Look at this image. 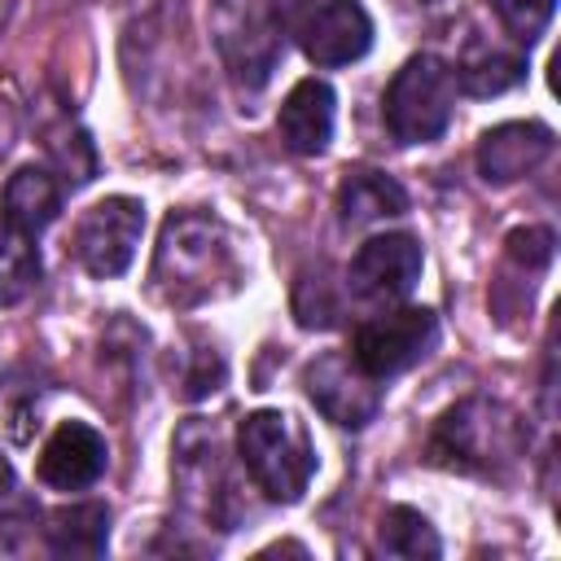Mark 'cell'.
<instances>
[{
  "label": "cell",
  "mask_w": 561,
  "mask_h": 561,
  "mask_svg": "<svg viewBox=\"0 0 561 561\" xmlns=\"http://www.w3.org/2000/svg\"><path fill=\"white\" fill-rule=\"evenodd\" d=\"M149 280L167 307L188 311L237 294L245 280V263L224 219L206 210H175L158 232Z\"/></svg>",
  "instance_id": "cell-1"
},
{
  "label": "cell",
  "mask_w": 561,
  "mask_h": 561,
  "mask_svg": "<svg viewBox=\"0 0 561 561\" xmlns=\"http://www.w3.org/2000/svg\"><path fill=\"white\" fill-rule=\"evenodd\" d=\"M526 421L486 394H469L451 403L425 443L430 465L456 469V473H478V478H504L522 456H526Z\"/></svg>",
  "instance_id": "cell-2"
},
{
  "label": "cell",
  "mask_w": 561,
  "mask_h": 561,
  "mask_svg": "<svg viewBox=\"0 0 561 561\" xmlns=\"http://www.w3.org/2000/svg\"><path fill=\"white\" fill-rule=\"evenodd\" d=\"M237 456L254 486L276 504L302 500L307 482L316 478V447L307 430L280 408H259L237 425Z\"/></svg>",
  "instance_id": "cell-3"
},
{
  "label": "cell",
  "mask_w": 561,
  "mask_h": 561,
  "mask_svg": "<svg viewBox=\"0 0 561 561\" xmlns=\"http://www.w3.org/2000/svg\"><path fill=\"white\" fill-rule=\"evenodd\" d=\"M456 114V75L443 57H408L386 88V127L399 145H425L447 131Z\"/></svg>",
  "instance_id": "cell-4"
},
{
  "label": "cell",
  "mask_w": 561,
  "mask_h": 561,
  "mask_svg": "<svg viewBox=\"0 0 561 561\" xmlns=\"http://www.w3.org/2000/svg\"><path fill=\"white\" fill-rule=\"evenodd\" d=\"M175 491L193 517H202L219 530H232L237 495H232V482L224 473V451H219L215 425L188 421L175 434Z\"/></svg>",
  "instance_id": "cell-5"
},
{
  "label": "cell",
  "mask_w": 561,
  "mask_h": 561,
  "mask_svg": "<svg viewBox=\"0 0 561 561\" xmlns=\"http://www.w3.org/2000/svg\"><path fill=\"white\" fill-rule=\"evenodd\" d=\"M298 22V0H250L219 26V48L245 88H263L285 53V31Z\"/></svg>",
  "instance_id": "cell-6"
},
{
  "label": "cell",
  "mask_w": 561,
  "mask_h": 561,
  "mask_svg": "<svg viewBox=\"0 0 561 561\" xmlns=\"http://www.w3.org/2000/svg\"><path fill=\"white\" fill-rule=\"evenodd\" d=\"M434 342H438V316L430 307H394L355 329L351 359L373 381H386V377H399L412 364H421L434 351Z\"/></svg>",
  "instance_id": "cell-7"
},
{
  "label": "cell",
  "mask_w": 561,
  "mask_h": 561,
  "mask_svg": "<svg viewBox=\"0 0 561 561\" xmlns=\"http://www.w3.org/2000/svg\"><path fill=\"white\" fill-rule=\"evenodd\" d=\"M140 232H145V206L136 197H105L96 202L79 228H75V259L88 276L96 280H114L131 267L136 259V245H140Z\"/></svg>",
  "instance_id": "cell-8"
},
{
  "label": "cell",
  "mask_w": 561,
  "mask_h": 561,
  "mask_svg": "<svg viewBox=\"0 0 561 561\" xmlns=\"http://www.w3.org/2000/svg\"><path fill=\"white\" fill-rule=\"evenodd\" d=\"M302 386H307V399L320 408V416L342 430H364L381 408L377 381L351 355H337V351L311 359L302 368Z\"/></svg>",
  "instance_id": "cell-9"
},
{
  "label": "cell",
  "mask_w": 561,
  "mask_h": 561,
  "mask_svg": "<svg viewBox=\"0 0 561 561\" xmlns=\"http://www.w3.org/2000/svg\"><path fill=\"white\" fill-rule=\"evenodd\" d=\"M421 263H425V254H421L416 237L386 232L355 250V259L346 267V285L364 302H399L421 280Z\"/></svg>",
  "instance_id": "cell-10"
},
{
  "label": "cell",
  "mask_w": 561,
  "mask_h": 561,
  "mask_svg": "<svg viewBox=\"0 0 561 561\" xmlns=\"http://www.w3.org/2000/svg\"><path fill=\"white\" fill-rule=\"evenodd\" d=\"M294 35L311 66H351L373 48V18L359 0H324L298 13Z\"/></svg>",
  "instance_id": "cell-11"
},
{
  "label": "cell",
  "mask_w": 561,
  "mask_h": 561,
  "mask_svg": "<svg viewBox=\"0 0 561 561\" xmlns=\"http://www.w3.org/2000/svg\"><path fill=\"white\" fill-rule=\"evenodd\" d=\"M105 465H110V447H105L101 430L88 421H61L48 434L35 473L44 486L70 495V491H88L105 473Z\"/></svg>",
  "instance_id": "cell-12"
},
{
  "label": "cell",
  "mask_w": 561,
  "mask_h": 561,
  "mask_svg": "<svg viewBox=\"0 0 561 561\" xmlns=\"http://www.w3.org/2000/svg\"><path fill=\"white\" fill-rule=\"evenodd\" d=\"M552 145L557 140L548 123H500L478 140V175L486 184H513L530 175L552 153Z\"/></svg>",
  "instance_id": "cell-13"
},
{
  "label": "cell",
  "mask_w": 561,
  "mask_h": 561,
  "mask_svg": "<svg viewBox=\"0 0 561 561\" xmlns=\"http://www.w3.org/2000/svg\"><path fill=\"white\" fill-rule=\"evenodd\" d=\"M333 118H337V96L324 79H298L289 88V96L280 101V114H276V131L285 140L289 153L298 158H311V153H324L329 140H333Z\"/></svg>",
  "instance_id": "cell-14"
},
{
  "label": "cell",
  "mask_w": 561,
  "mask_h": 561,
  "mask_svg": "<svg viewBox=\"0 0 561 561\" xmlns=\"http://www.w3.org/2000/svg\"><path fill=\"white\" fill-rule=\"evenodd\" d=\"M61 193L66 184L53 175V167H18L0 197V224L39 237L61 215Z\"/></svg>",
  "instance_id": "cell-15"
},
{
  "label": "cell",
  "mask_w": 561,
  "mask_h": 561,
  "mask_svg": "<svg viewBox=\"0 0 561 561\" xmlns=\"http://www.w3.org/2000/svg\"><path fill=\"white\" fill-rule=\"evenodd\" d=\"M451 75H456V88H465L469 96H500L526 79V53L486 35H469Z\"/></svg>",
  "instance_id": "cell-16"
},
{
  "label": "cell",
  "mask_w": 561,
  "mask_h": 561,
  "mask_svg": "<svg viewBox=\"0 0 561 561\" xmlns=\"http://www.w3.org/2000/svg\"><path fill=\"white\" fill-rule=\"evenodd\" d=\"M39 140H44L48 162H53V175L61 184L79 188V184H88L96 175V149H92L88 131L79 127V118L61 101L39 110Z\"/></svg>",
  "instance_id": "cell-17"
},
{
  "label": "cell",
  "mask_w": 561,
  "mask_h": 561,
  "mask_svg": "<svg viewBox=\"0 0 561 561\" xmlns=\"http://www.w3.org/2000/svg\"><path fill=\"white\" fill-rule=\"evenodd\" d=\"M408 210V188L386 171H346L337 184V219L346 228H364L377 219H394Z\"/></svg>",
  "instance_id": "cell-18"
},
{
  "label": "cell",
  "mask_w": 561,
  "mask_h": 561,
  "mask_svg": "<svg viewBox=\"0 0 561 561\" xmlns=\"http://www.w3.org/2000/svg\"><path fill=\"white\" fill-rule=\"evenodd\" d=\"M44 539L53 557H101L110 543V508L101 500L61 504L44 522Z\"/></svg>",
  "instance_id": "cell-19"
},
{
  "label": "cell",
  "mask_w": 561,
  "mask_h": 561,
  "mask_svg": "<svg viewBox=\"0 0 561 561\" xmlns=\"http://www.w3.org/2000/svg\"><path fill=\"white\" fill-rule=\"evenodd\" d=\"M39 237H26L9 224H0V311L18 307L22 298H31V289L39 285Z\"/></svg>",
  "instance_id": "cell-20"
},
{
  "label": "cell",
  "mask_w": 561,
  "mask_h": 561,
  "mask_svg": "<svg viewBox=\"0 0 561 561\" xmlns=\"http://www.w3.org/2000/svg\"><path fill=\"white\" fill-rule=\"evenodd\" d=\"M377 548L386 557H408V561H421V557H438L443 552V543H438L434 526L425 522V513H416L408 504H394V508L381 513Z\"/></svg>",
  "instance_id": "cell-21"
},
{
  "label": "cell",
  "mask_w": 561,
  "mask_h": 561,
  "mask_svg": "<svg viewBox=\"0 0 561 561\" xmlns=\"http://www.w3.org/2000/svg\"><path fill=\"white\" fill-rule=\"evenodd\" d=\"M294 316L302 329H329L342 316V302L333 294V280H324V272H302L294 285Z\"/></svg>",
  "instance_id": "cell-22"
},
{
  "label": "cell",
  "mask_w": 561,
  "mask_h": 561,
  "mask_svg": "<svg viewBox=\"0 0 561 561\" xmlns=\"http://www.w3.org/2000/svg\"><path fill=\"white\" fill-rule=\"evenodd\" d=\"M491 9L500 18V26L513 35V44L517 48H530L543 35V26L552 22L557 0H491Z\"/></svg>",
  "instance_id": "cell-23"
},
{
  "label": "cell",
  "mask_w": 561,
  "mask_h": 561,
  "mask_svg": "<svg viewBox=\"0 0 561 561\" xmlns=\"http://www.w3.org/2000/svg\"><path fill=\"white\" fill-rule=\"evenodd\" d=\"M35 504H31V495L22 491V482H18V473H13V465L0 456V535L13 543L18 539V530H26V526H35Z\"/></svg>",
  "instance_id": "cell-24"
},
{
  "label": "cell",
  "mask_w": 561,
  "mask_h": 561,
  "mask_svg": "<svg viewBox=\"0 0 561 561\" xmlns=\"http://www.w3.org/2000/svg\"><path fill=\"white\" fill-rule=\"evenodd\" d=\"M224 377H228L224 355H219L215 346H197V351H193V364H188L184 377H180V394H184V399H206V394H215V390L224 386Z\"/></svg>",
  "instance_id": "cell-25"
},
{
  "label": "cell",
  "mask_w": 561,
  "mask_h": 561,
  "mask_svg": "<svg viewBox=\"0 0 561 561\" xmlns=\"http://www.w3.org/2000/svg\"><path fill=\"white\" fill-rule=\"evenodd\" d=\"M504 254L522 267V272H543L552 259V232L548 228H517L504 241Z\"/></svg>",
  "instance_id": "cell-26"
},
{
  "label": "cell",
  "mask_w": 561,
  "mask_h": 561,
  "mask_svg": "<svg viewBox=\"0 0 561 561\" xmlns=\"http://www.w3.org/2000/svg\"><path fill=\"white\" fill-rule=\"evenodd\" d=\"M13 140H18V110H13V105L0 96V162L9 158Z\"/></svg>",
  "instance_id": "cell-27"
},
{
  "label": "cell",
  "mask_w": 561,
  "mask_h": 561,
  "mask_svg": "<svg viewBox=\"0 0 561 561\" xmlns=\"http://www.w3.org/2000/svg\"><path fill=\"white\" fill-rule=\"evenodd\" d=\"M18 0H0V26H4V18H9V9H13Z\"/></svg>",
  "instance_id": "cell-28"
}]
</instances>
